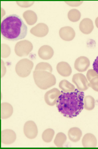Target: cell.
I'll list each match as a JSON object with an SVG mask.
<instances>
[{
	"mask_svg": "<svg viewBox=\"0 0 98 149\" xmlns=\"http://www.w3.org/2000/svg\"><path fill=\"white\" fill-rule=\"evenodd\" d=\"M61 92L56 103L59 111L67 118L77 116L84 108V92L77 89L73 92Z\"/></svg>",
	"mask_w": 98,
	"mask_h": 149,
	"instance_id": "obj_1",
	"label": "cell"
},
{
	"mask_svg": "<svg viewBox=\"0 0 98 149\" xmlns=\"http://www.w3.org/2000/svg\"><path fill=\"white\" fill-rule=\"evenodd\" d=\"M1 33L5 39L16 41L25 38L28 27L18 15H11L6 16L1 22Z\"/></svg>",
	"mask_w": 98,
	"mask_h": 149,
	"instance_id": "obj_2",
	"label": "cell"
},
{
	"mask_svg": "<svg viewBox=\"0 0 98 149\" xmlns=\"http://www.w3.org/2000/svg\"><path fill=\"white\" fill-rule=\"evenodd\" d=\"M35 84L40 89L46 90L55 85L56 79L51 73L43 70H35L33 73Z\"/></svg>",
	"mask_w": 98,
	"mask_h": 149,
	"instance_id": "obj_3",
	"label": "cell"
},
{
	"mask_svg": "<svg viewBox=\"0 0 98 149\" xmlns=\"http://www.w3.org/2000/svg\"><path fill=\"white\" fill-rule=\"evenodd\" d=\"M33 65V63L31 61L27 58L23 59L16 64L15 70L20 77H26L31 73Z\"/></svg>",
	"mask_w": 98,
	"mask_h": 149,
	"instance_id": "obj_4",
	"label": "cell"
},
{
	"mask_svg": "<svg viewBox=\"0 0 98 149\" xmlns=\"http://www.w3.org/2000/svg\"><path fill=\"white\" fill-rule=\"evenodd\" d=\"M33 49L32 44L28 40L19 41L16 44L15 52L19 56H28Z\"/></svg>",
	"mask_w": 98,
	"mask_h": 149,
	"instance_id": "obj_5",
	"label": "cell"
},
{
	"mask_svg": "<svg viewBox=\"0 0 98 149\" xmlns=\"http://www.w3.org/2000/svg\"><path fill=\"white\" fill-rule=\"evenodd\" d=\"M72 80L79 91H84L89 88L88 81L87 77L84 74L81 73L74 74Z\"/></svg>",
	"mask_w": 98,
	"mask_h": 149,
	"instance_id": "obj_6",
	"label": "cell"
},
{
	"mask_svg": "<svg viewBox=\"0 0 98 149\" xmlns=\"http://www.w3.org/2000/svg\"><path fill=\"white\" fill-rule=\"evenodd\" d=\"M23 132L27 138L31 139L35 138L38 134L36 124L33 121H27L23 127Z\"/></svg>",
	"mask_w": 98,
	"mask_h": 149,
	"instance_id": "obj_7",
	"label": "cell"
},
{
	"mask_svg": "<svg viewBox=\"0 0 98 149\" xmlns=\"http://www.w3.org/2000/svg\"><path fill=\"white\" fill-rule=\"evenodd\" d=\"M61 92L56 88H54L45 93L44 99L46 103L49 106H53L56 104L59 96Z\"/></svg>",
	"mask_w": 98,
	"mask_h": 149,
	"instance_id": "obj_8",
	"label": "cell"
},
{
	"mask_svg": "<svg viewBox=\"0 0 98 149\" xmlns=\"http://www.w3.org/2000/svg\"><path fill=\"white\" fill-rule=\"evenodd\" d=\"M90 65V60L85 56L79 57L75 60L74 63V68L75 69L80 72H86Z\"/></svg>",
	"mask_w": 98,
	"mask_h": 149,
	"instance_id": "obj_9",
	"label": "cell"
},
{
	"mask_svg": "<svg viewBox=\"0 0 98 149\" xmlns=\"http://www.w3.org/2000/svg\"><path fill=\"white\" fill-rule=\"evenodd\" d=\"M16 137V133L12 130H6L1 132V143L4 144L10 145L14 143Z\"/></svg>",
	"mask_w": 98,
	"mask_h": 149,
	"instance_id": "obj_10",
	"label": "cell"
},
{
	"mask_svg": "<svg viewBox=\"0 0 98 149\" xmlns=\"http://www.w3.org/2000/svg\"><path fill=\"white\" fill-rule=\"evenodd\" d=\"M30 33L35 36L42 37L47 35L49 32L48 26L45 24L39 23L32 28Z\"/></svg>",
	"mask_w": 98,
	"mask_h": 149,
	"instance_id": "obj_11",
	"label": "cell"
},
{
	"mask_svg": "<svg viewBox=\"0 0 98 149\" xmlns=\"http://www.w3.org/2000/svg\"><path fill=\"white\" fill-rule=\"evenodd\" d=\"M59 35L62 40L65 41H70L75 38V33L72 27L65 26L61 28L59 31Z\"/></svg>",
	"mask_w": 98,
	"mask_h": 149,
	"instance_id": "obj_12",
	"label": "cell"
},
{
	"mask_svg": "<svg viewBox=\"0 0 98 149\" xmlns=\"http://www.w3.org/2000/svg\"><path fill=\"white\" fill-rule=\"evenodd\" d=\"M82 143L84 148H96L97 145V139L92 134L87 133L83 138Z\"/></svg>",
	"mask_w": 98,
	"mask_h": 149,
	"instance_id": "obj_13",
	"label": "cell"
},
{
	"mask_svg": "<svg viewBox=\"0 0 98 149\" xmlns=\"http://www.w3.org/2000/svg\"><path fill=\"white\" fill-rule=\"evenodd\" d=\"M54 53L53 48L48 45H43L40 47L38 52L39 57L44 60L51 58L53 56Z\"/></svg>",
	"mask_w": 98,
	"mask_h": 149,
	"instance_id": "obj_14",
	"label": "cell"
},
{
	"mask_svg": "<svg viewBox=\"0 0 98 149\" xmlns=\"http://www.w3.org/2000/svg\"><path fill=\"white\" fill-rule=\"evenodd\" d=\"M79 28L82 33L85 34H89L93 30L94 26L92 20L88 18L84 19L81 22Z\"/></svg>",
	"mask_w": 98,
	"mask_h": 149,
	"instance_id": "obj_15",
	"label": "cell"
},
{
	"mask_svg": "<svg viewBox=\"0 0 98 149\" xmlns=\"http://www.w3.org/2000/svg\"><path fill=\"white\" fill-rule=\"evenodd\" d=\"M57 69L58 73L63 77H68L72 73V69L70 64L65 62H61L57 64Z\"/></svg>",
	"mask_w": 98,
	"mask_h": 149,
	"instance_id": "obj_16",
	"label": "cell"
},
{
	"mask_svg": "<svg viewBox=\"0 0 98 149\" xmlns=\"http://www.w3.org/2000/svg\"><path fill=\"white\" fill-rule=\"evenodd\" d=\"M82 132L80 128L73 127L70 129L68 132V136L71 141L76 143L80 141L82 136Z\"/></svg>",
	"mask_w": 98,
	"mask_h": 149,
	"instance_id": "obj_17",
	"label": "cell"
},
{
	"mask_svg": "<svg viewBox=\"0 0 98 149\" xmlns=\"http://www.w3.org/2000/svg\"><path fill=\"white\" fill-rule=\"evenodd\" d=\"M1 117L2 119H6L10 117L13 113V108L11 105L8 103L1 104Z\"/></svg>",
	"mask_w": 98,
	"mask_h": 149,
	"instance_id": "obj_18",
	"label": "cell"
},
{
	"mask_svg": "<svg viewBox=\"0 0 98 149\" xmlns=\"http://www.w3.org/2000/svg\"><path fill=\"white\" fill-rule=\"evenodd\" d=\"M26 23L29 25H32L35 24L37 22L38 17L36 13L34 11L28 10L24 12L23 14Z\"/></svg>",
	"mask_w": 98,
	"mask_h": 149,
	"instance_id": "obj_19",
	"label": "cell"
},
{
	"mask_svg": "<svg viewBox=\"0 0 98 149\" xmlns=\"http://www.w3.org/2000/svg\"><path fill=\"white\" fill-rule=\"evenodd\" d=\"M59 87L64 93L72 92L75 91V86L66 79H63L60 82Z\"/></svg>",
	"mask_w": 98,
	"mask_h": 149,
	"instance_id": "obj_20",
	"label": "cell"
},
{
	"mask_svg": "<svg viewBox=\"0 0 98 149\" xmlns=\"http://www.w3.org/2000/svg\"><path fill=\"white\" fill-rule=\"evenodd\" d=\"M84 108L88 111H92L95 107V100L92 96H86L84 99Z\"/></svg>",
	"mask_w": 98,
	"mask_h": 149,
	"instance_id": "obj_21",
	"label": "cell"
},
{
	"mask_svg": "<svg viewBox=\"0 0 98 149\" xmlns=\"http://www.w3.org/2000/svg\"><path fill=\"white\" fill-rule=\"evenodd\" d=\"M67 139V136L65 134L60 132L57 134L54 140V143L58 148H63Z\"/></svg>",
	"mask_w": 98,
	"mask_h": 149,
	"instance_id": "obj_22",
	"label": "cell"
},
{
	"mask_svg": "<svg viewBox=\"0 0 98 149\" xmlns=\"http://www.w3.org/2000/svg\"><path fill=\"white\" fill-rule=\"evenodd\" d=\"M55 134L54 130L51 128L47 129L43 132L42 139L46 143H49L52 141Z\"/></svg>",
	"mask_w": 98,
	"mask_h": 149,
	"instance_id": "obj_23",
	"label": "cell"
},
{
	"mask_svg": "<svg viewBox=\"0 0 98 149\" xmlns=\"http://www.w3.org/2000/svg\"><path fill=\"white\" fill-rule=\"evenodd\" d=\"M81 14L78 10L72 9L69 11L68 14V17L70 21L75 22L80 19Z\"/></svg>",
	"mask_w": 98,
	"mask_h": 149,
	"instance_id": "obj_24",
	"label": "cell"
},
{
	"mask_svg": "<svg viewBox=\"0 0 98 149\" xmlns=\"http://www.w3.org/2000/svg\"><path fill=\"white\" fill-rule=\"evenodd\" d=\"M35 70L46 71L52 73L53 69L51 65L46 62H40L37 64L35 68Z\"/></svg>",
	"mask_w": 98,
	"mask_h": 149,
	"instance_id": "obj_25",
	"label": "cell"
},
{
	"mask_svg": "<svg viewBox=\"0 0 98 149\" xmlns=\"http://www.w3.org/2000/svg\"><path fill=\"white\" fill-rule=\"evenodd\" d=\"M10 48L6 44H1V57L3 58H6L10 54Z\"/></svg>",
	"mask_w": 98,
	"mask_h": 149,
	"instance_id": "obj_26",
	"label": "cell"
},
{
	"mask_svg": "<svg viewBox=\"0 0 98 149\" xmlns=\"http://www.w3.org/2000/svg\"><path fill=\"white\" fill-rule=\"evenodd\" d=\"M88 86L94 91L98 92V77L94 78L89 83Z\"/></svg>",
	"mask_w": 98,
	"mask_h": 149,
	"instance_id": "obj_27",
	"label": "cell"
},
{
	"mask_svg": "<svg viewBox=\"0 0 98 149\" xmlns=\"http://www.w3.org/2000/svg\"><path fill=\"white\" fill-rule=\"evenodd\" d=\"M86 76L88 80L90 82L91 79L94 78L98 77V74L94 69H91L88 71Z\"/></svg>",
	"mask_w": 98,
	"mask_h": 149,
	"instance_id": "obj_28",
	"label": "cell"
},
{
	"mask_svg": "<svg viewBox=\"0 0 98 149\" xmlns=\"http://www.w3.org/2000/svg\"><path fill=\"white\" fill-rule=\"evenodd\" d=\"M19 6L22 8H28L32 6L34 1H16Z\"/></svg>",
	"mask_w": 98,
	"mask_h": 149,
	"instance_id": "obj_29",
	"label": "cell"
},
{
	"mask_svg": "<svg viewBox=\"0 0 98 149\" xmlns=\"http://www.w3.org/2000/svg\"><path fill=\"white\" fill-rule=\"evenodd\" d=\"M83 1H65V3H66L69 6H80L81 4Z\"/></svg>",
	"mask_w": 98,
	"mask_h": 149,
	"instance_id": "obj_30",
	"label": "cell"
},
{
	"mask_svg": "<svg viewBox=\"0 0 98 149\" xmlns=\"http://www.w3.org/2000/svg\"><path fill=\"white\" fill-rule=\"evenodd\" d=\"M93 67L94 70L98 74V56L94 62Z\"/></svg>",
	"mask_w": 98,
	"mask_h": 149,
	"instance_id": "obj_31",
	"label": "cell"
},
{
	"mask_svg": "<svg viewBox=\"0 0 98 149\" xmlns=\"http://www.w3.org/2000/svg\"><path fill=\"white\" fill-rule=\"evenodd\" d=\"M95 22L96 26L98 28V17L96 18Z\"/></svg>",
	"mask_w": 98,
	"mask_h": 149,
	"instance_id": "obj_32",
	"label": "cell"
}]
</instances>
